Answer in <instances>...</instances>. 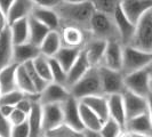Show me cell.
I'll use <instances>...</instances> for the list:
<instances>
[{"label": "cell", "instance_id": "7c38bea8", "mask_svg": "<svg viewBox=\"0 0 152 137\" xmlns=\"http://www.w3.org/2000/svg\"><path fill=\"white\" fill-rule=\"evenodd\" d=\"M64 122L62 103L42 104V130L45 133L54 129ZM42 135V136H44Z\"/></svg>", "mask_w": 152, "mask_h": 137}, {"label": "cell", "instance_id": "484cf974", "mask_svg": "<svg viewBox=\"0 0 152 137\" xmlns=\"http://www.w3.org/2000/svg\"><path fill=\"white\" fill-rule=\"evenodd\" d=\"M62 46L63 44H62L60 30H50L45 39L42 40V42L40 44L39 48H40V53L42 55H45L47 57H53Z\"/></svg>", "mask_w": 152, "mask_h": 137}, {"label": "cell", "instance_id": "9c48e42d", "mask_svg": "<svg viewBox=\"0 0 152 137\" xmlns=\"http://www.w3.org/2000/svg\"><path fill=\"white\" fill-rule=\"evenodd\" d=\"M63 107V115H64V123L70 126L72 129L77 130L78 133H84L85 126L79 112V99L73 97L72 95L65 102L62 103ZM84 136V134H83Z\"/></svg>", "mask_w": 152, "mask_h": 137}, {"label": "cell", "instance_id": "52a82bcc", "mask_svg": "<svg viewBox=\"0 0 152 137\" xmlns=\"http://www.w3.org/2000/svg\"><path fill=\"white\" fill-rule=\"evenodd\" d=\"M125 86L127 90L148 97V95L151 93V79L146 68H141L125 74Z\"/></svg>", "mask_w": 152, "mask_h": 137}, {"label": "cell", "instance_id": "60d3db41", "mask_svg": "<svg viewBox=\"0 0 152 137\" xmlns=\"http://www.w3.org/2000/svg\"><path fill=\"white\" fill-rule=\"evenodd\" d=\"M8 120H9V122H10L12 126L20 125V123H22V122L28 120V114L25 113V112H23L22 110H20V109L15 107V109L13 110V112L9 114Z\"/></svg>", "mask_w": 152, "mask_h": 137}, {"label": "cell", "instance_id": "d6a6232c", "mask_svg": "<svg viewBox=\"0 0 152 137\" xmlns=\"http://www.w3.org/2000/svg\"><path fill=\"white\" fill-rule=\"evenodd\" d=\"M124 131L125 129L121 125L118 121H115L113 118L109 117L103 122L99 134H101V137H120L122 136Z\"/></svg>", "mask_w": 152, "mask_h": 137}, {"label": "cell", "instance_id": "ee69618b", "mask_svg": "<svg viewBox=\"0 0 152 137\" xmlns=\"http://www.w3.org/2000/svg\"><path fill=\"white\" fill-rule=\"evenodd\" d=\"M8 25V20H7V14L4 12V9L0 7V32L5 30Z\"/></svg>", "mask_w": 152, "mask_h": 137}, {"label": "cell", "instance_id": "7bdbcfd3", "mask_svg": "<svg viewBox=\"0 0 152 137\" xmlns=\"http://www.w3.org/2000/svg\"><path fill=\"white\" fill-rule=\"evenodd\" d=\"M36 6L40 7H47V8H55L60 2L63 0H32Z\"/></svg>", "mask_w": 152, "mask_h": 137}, {"label": "cell", "instance_id": "d590c367", "mask_svg": "<svg viewBox=\"0 0 152 137\" xmlns=\"http://www.w3.org/2000/svg\"><path fill=\"white\" fill-rule=\"evenodd\" d=\"M44 136L47 137H84L81 133H78L77 130L72 129L66 123H61L60 126L55 127L54 129L45 133Z\"/></svg>", "mask_w": 152, "mask_h": 137}, {"label": "cell", "instance_id": "7dc6e473", "mask_svg": "<svg viewBox=\"0 0 152 137\" xmlns=\"http://www.w3.org/2000/svg\"><path fill=\"white\" fill-rule=\"evenodd\" d=\"M148 104H149V110H148V112L150 114V118H151V120H152V91L148 95Z\"/></svg>", "mask_w": 152, "mask_h": 137}, {"label": "cell", "instance_id": "d4e9b609", "mask_svg": "<svg viewBox=\"0 0 152 137\" xmlns=\"http://www.w3.org/2000/svg\"><path fill=\"white\" fill-rule=\"evenodd\" d=\"M28 122L30 126V137H39L44 135L42 130V104L36 101L28 114Z\"/></svg>", "mask_w": 152, "mask_h": 137}, {"label": "cell", "instance_id": "83f0119b", "mask_svg": "<svg viewBox=\"0 0 152 137\" xmlns=\"http://www.w3.org/2000/svg\"><path fill=\"white\" fill-rule=\"evenodd\" d=\"M10 36L14 45L29 41V17L17 20L9 24Z\"/></svg>", "mask_w": 152, "mask_h": 137}, {"label": "cell", "instance_id": "2e32d148", "mask_svg": "<svg viewBox=\"0 0 152 137\" xmlns=\"http://www.w3.org/2000/svg\"><path fill=\"white\" fill-rule=\"evenodd\" d=\"M60 33L63 46L68 47H83L88 37L87 31L75 25H62Z\"/></svg>", "mask_w": 152, "mask_h": 137}, {"label": "cell", "instance_id": "e0dca14e", "mask_svg": "<svg viewBox=\"0 0 152 137\" xmlns=\"http://www.w3.org/2000/svg\"><path fill=\"white\" fill-rule=\"evenodd\" d=\"M113 18L115 25H117V29L119 31V36H120L122 45H129L130 40H132L133 36H134V32H135L136 24L130 22L127 18V16L124 14L120 6L117 8L115 12L113 13Z\"/></svg>", "mask_w": 152, "mask_h": 137}, {"label": "cell", "instance_id": "816d5d0a", "mask_svg": "<svg viewBox=\"0 0 152 137\" xmlns=\"http://www.w3.org/2000/svg\"><path fill=\"white\" fill-rule=\"evenodd\" d=\"M151 91H152V80H151Z\"/></svg>", "mask_w": 152, "mask_h": 137}, {"label": "cell", "instance_id": "f1b7e54d", "mask_svg": "<svg viewBox=\"0 0 152 137\" xmlns=\"http://www.w3.org/2000/svg\"><path fill=\"white\" fill-rule=\"evenodd\" d=\"M83 47H68V46H62L58 49V52L54 55L53 57H55L58 63L61 64L63 68L65 71H68L69 68H71V65L75 63L79 54L81 52Z\"/></svg>", "mask_w": 152, "mask_h": 137}, {"label": "cell", "instance_id": "7a4b0ae2", "mask_svg": "<svg viewBox=\"0 0 152 137\" xmlns=\"http://www.w3.org/2000/svg\"><path fill=\"white\" fill-rule=\"evenodd\" d=\"M88 36L102 39L105 41H112V40L121 41L120 36H119V31L117 29V25L114 22L113 15L99 13L96 10L91 20Z\"/></svg>", "mask_w": 152, "mask_h": 137}, {"label": "cell", "instance_id": "277c9868", "mask_svg": "<svg viewBox=\"0 0 152 137\" xmlns=\"http://www.w3.org/2000/svg\"><path fill=\"white\" fill-rule=\"evenodd\" d=\"M151 62L152 53L141 50L130 45L124 46L121 66V72L124 74H128L134 71L146 68Z\"/></svg>", "mask_w": 152, "mask_h": 137}, {"label": "cell", "instance_id": "f35d334b", "mask_svg": "<svg viewBox=\"0 0 152 137\" xmlns=\"http://www.w3.org/2000/svg\"><path fill=\"white\" fill-rule=\"evenodd\" d=\"M25 96V94L20 89H14V90L2 93L0 96V104H7L12 106H16V104Z\"/></svg>", "mask_w": 152, "mask_h": 137}, {"label": "cell", "instance_id": "1f68e13d", "mask_svg": "<svg viewBox=\"0 0 152 137\" xmlns=\"http://www.w3.org/2000/svg\"><path fill=\"white\" fill-rule=\"evenodd\" d=\"M49 31L50 29H48L45 24H42L33 16H29V41L32 44L40 46Z\"/></svg>", "mask_w": 152, "mask_h": 137}, {"label": "cell", "instance_id": "5b68a950", "mask_svg": "<svg viewBox=\"0 0 152 137\" xmlns=\"http://www.w3.org/2000/svg\"><path fill=\"white\" fill-rule=\"evenodd\" d=\"M130 46L152 53V9L146 12L136 23Z\"/></svg>", "mask_w": 152, "mask_h": 137}, {"label": "cell", "instance_id": "6da1fadb", "mask_svg": "<svg viewBox=\"0 0 152 137\" xmlns=\"http://www.w3.org/2000/svg\"><path fill=\"white\" fill-rule=\"evenodd\" d=\"M54 9L60 17L61 26L75 25L87 32L89 30L91 17L95 13V9L89 0L85 2H70L63 0Z\"/></svg>", "mask_w": 152, "mask_h": 137}, {"label": "cell", "instance_id": "8fae6325", "mask_svg": "<svg viewBox=\"0 0 152 137\" xmlns=\"http://www.w3.org/2000/svg\"><path fill=\"white\" fill-rule=\"evenodd\" d=\"M122 97H124V103H125L127 120L148 112V110H149L148 97L140 96V95L130 90H127V89L122 93Z\"/></svg>", "mask_w": 152, "mask_h": 137}, {"label": "cell", "instance_id": "4dcf8cb0", "mask_svg": "<svg viewBox=\"0 0 152 137\" xmlns=\"http://www.w3.org/2000/svg\"><path fill=\"white\" fill-rule=\"evenodd\" d=\"M16 84H17V88L21 91H23L25 95H38V94H40L37 91L26 68L23 64H18L17 70H16Z\"/></svg>", "mask_w": 152, "mask_h": 137}, {"label": "cell", "instance_id": "9a60e30c", "mask_svg": "<svg viewBox=\"0 0 152 137\" xmlns=\"http://www.w3.org/2000/svg\"><path fill=\"white\" fill-rule=\"evenodd\" d=\"M107 41L105 40L94 38L91 36L87 37V40L83 46V49L91 66H99L107 48Z\"/></svg>", "mask_w": 152, "mask_h": 137}, {"label": "cell", "instance_id": "4316f807", "mask_svg": "<svg viewBox=\"0 0 152 137\" xmlns=\"http://www.w3.org/2000/svg\"><path fill=\"white\" fill-rule=\"evenodd\" d=\"M79 112H80V118L84 123L85 129L99 133L103 125L102 119L88 105H86L83 101H79Z\"/></svg>", "mask_w": 152, "mask_h": 137}, {"label": "cell", "instance_id": "3957f363", "mask_svg": "<svg viewBox=\"0 0 152 137\" xmlns=\"http://www.w3.org/2000/svg\"><path fill=\"white\" fill-rule=\"evenodd\" d=\"M70 91L71 95L79 101L87 96L103 94L99 66H91L76 84L70 87Z\"/></svg>", "mask_w": 152, "mask_h": 137}, {"label": "cell", "instance_id": "f546056e", "mask_svg": "<svg viewBox=\"0 0 152 137\" xmlns=\"http://www.w3.org/2000/svg\"><path fill=\"white\" fill-rule=\"evenodd\" d=\"M18 64L12 63L8 66L0 70V87L2 93L18 89L16 84V70Z\"/></svg>", "mask_w": 152, "mask_h": 137}, {"label": "cell", "instance_id": "5bb4252c", "mask_svg": "<svg viewBox=\"0 0 152 137\" xmlns=\"http://www.w3.org/2000/svg\"><path fill=\"white\" fill-rule=\"evenodd\" d=\"M120 7L130 22L136 24L146 12L152 9V0H121Z\"/></svg>", "mask_w": 152, "mask_h": 137}, {"label": "cell", "instance_id": "836d02e7", "mask_svg": "<svg viewBox=\"0 0 152 137\" xmlns=\"http://www.w3.org/2000/svg\"><path fill=\"white\" fill-rule=\"evenodd\" d=\"M33 65L36 71L40 76L45 79L46 81H52V73H50V66H49V57L40 54L33 60Z\"/></svg>", "mask_w": 152, "mask_h": 137}, {"label": "cell", "instance_id": "e575fe53", "mask_svg": "<svg viewBox=\"0 0 152 137\" xmlns=\"http://www.w3.org/2000/svg\"><path fill=\"white\" fill-rule=\"evenodd\" d=\"M94 9L99 13L113 15L115 9L120 6L121 0H89Z\"/></svg>", "mask_w": 152, "mask_h": 137}, {"label": "cell", "instance_id": "7402d4cb", "mask_svg": "<svg viewBox=\"0 0 152 137\" xmlns=\"http://www.w3.org/2000/svg\"><path fill=\"white\" fill-rule=\"evenodd\" d=\"M34 2L32 0H14L12 6L7 12L8 24L15 22L17 20L29 17L34 8Z\"/></svg>", "mask_w": 152, "mask_h": 137}, {"label": "cell", "instance_id": "681fc988", "mask_svg": "<svg viewBox=\"0 0 152 137\" xmlns=\"http://www.w3.org/2000/svg\"><path fill=\"white\" fill-rule=\"evenodd\" d=\"M65 1H70V2H85L88 0H65Z\"/></svg>", "mask_w": 152, "mask_h": 137}, {"label": "cell", "instance_id": "8d00e7d4", "mask_svg": "<svg viewBox=\"0 0 152 137\" xmlns=\"http://www.w3.org/2000/svg\"><path fill=\"white\" fill-rule=\"evenodd\" d=\"M23 65H24L25 68H26V71H28V73H29V76H30L31 80H32V82H33V85H34V87H36L37 91H38V93H41V91L45 89V87L47 86L48 81H46L45 79H44V78L36 71L34 65H33V62L32 61L26 62V63H24Z\"/></svg>", "mask_w": 152, "mask_h": 137}, {"label": "cell", "instance_id": "f907efd6", "mask_svg": "<svg viewBox=\"0 0 152 137\" xmlns=\"http://www.w3.org/2000/svg\"><path fill=\"white\" fill-rule=\"evenodd\" d=\"M1 94H2V91H1V87H0V96H1Z\"/></svg>", "mask_w": 152, "mask_h": 137}, {"label": "cell", "instance_id": "30bf717a", "mask_svg": "<svg viewBox=\"0 0 152 137\" xmlns=\"http://www.w3.org/2000/svg\"><path fill=\"white\" fill-rule=\"evenodd\" d=\"M71 96V91L65 85L55 81H49L45 89L40 93L39 102L41 104L48 103H63Z\"/></svg>", "mask_w": 152, "mask_h": 137}, {"label": "cell", "instance_id": "b9f144b4", "mask_svg": "<svg viewBox=\"0 0 152 137\" xmlns=\"http://www.w3.org/2000/svg\"><path fill=\"white\" fill-rule=\"evenodd\" d=\"M12 125L7 117L0 112V137H10Z\"/></svg>", "mask_w": 152, "mask_h": 137}, {"label": "cell", "instance_id": "4fadbf2b", "mask_svg": "<svg viewBox=\"0 0 152 137\" xmlns=\"http://www.w3.org/2000/svg\"><path fill=\"white\" fill-rule=\"evenodd\" d=\"M122 53H124V45L121 44V41L119 40L107 41V48L99 66H105V68L121 71Z\"/></svg>", "mask_w": 152, "mask_h": 137}, {"label": "cell", "instance_id": "c3c4849f", "mask_svg": "<svg viewBox=\"0 0 152 137\" xmlns=\"http://www.w3.org/2000/svg\"><path fill=\"white\" fill-rule=\"evenodd\" d=\"M145 68H146V71H148V73H149V76H150V79L152 80V62Z\"/></svg>", "mask_w": 152, "mask_h": 137}, {"label": "cell", "instance_id": "ffe728a7", "mask_svg": "<svg viewBox=\"0 0 152 137\" xmlns=\"http://www.w3.org/2000/svg\"><path fill=\"white\" fill-rule=\"evenodd\" d=\"M40 54L39 46L32 44L31 41H25L18 45H14L13 58L16 64H24L29 61H33Z\"/></svg>", "mask_w": 152, "mask_h": 137}, {"label": "cell", "instance_id": "d6986e66", "mask_svg": "<svg viewBox=\"0 0 152 137\" xmlns=\"http://www.w3.org/2000/svg\"><path fill=\"white\" fill-rule=\"evenodd\" d=\"M14 42L12 40L9 25L0 32V70L14 63Z\"/></svg>", "mask_w": 152, "mask_h": 137}, {"label": "cell", "instance_id": "8992f818", "mask_svg": "<svg viewBox=\"0 0 152 137\" xmlns=\"http://www.w3.org/2000/svg\"><path fill=\"white\" fill-rule=\"evenodd\" d=\"M102 93L104 95L122 94L126 90L125 74L120 70H113L105 66H99Z\"/></svg>", "mask_w": 152, "mask_h": 137}, {"label": "cell", "instance_id": "ab89813d", "mask_svg": "<svg viewBox=\"0 0 152 137\" xmlns=\"http://www.w3.org/2000/svg\"><path fill=\"white\" fill-rule=\"evenodd\" d=\"M10 137H30V126L28 120L20 125L12 126Z\"/></svg>", "mask_w": 152, "mask_h": 137}, {"label": "cell", "instance_id": "ac0fdd59", "mask_svg": "<svg viewBox=\"0 0 152 137\" xmlns=\"http://www.w3.org/2000/svg\"><path fill=\"white\" fill-rule=\"evenodd\" d=\"M91 68V63L88 61L86 54H85L84 49H81V52L79 54L78 58H77L75 63L71 65V68L66 71V81H65V86L70 89V87L73 84H76L77 81L84 76L85 73Z\"/></svg>", "mask_w": 152, "mask_h": 137}, {"label": "cell", "instance_id": "603a6c76", "mask_svg": "<svg viewBox=\"0 0 152 137\" xmlns=\"http://www.w3.org/2000/svg\"><path fill=\"white\" fill-rule=\"evenodd\" d=\"M107 96V104H109V114L111 118H113L115 121H118L125 129L126 126V110L122 94H111Z\"/></svg>", "mask_w": 152, "mask_h": 137}, {"label": "cell", "instance_id": "bcb514c9", "mask_svg": "<svg viewBox=\"0 0 152 137\" xmlns=\"http://www.w3.org/2000/svg\"><path fill=\"white\" fill-rule=\"evenodd\" d=\"M14 2V0H0V7L4 9V12L7 14L8 9L12 6V4Z\"/></svg>", "mask_w": 152, "mask_h": 137}, {"label": "cell", "instance_id": "74e56055", "mask_svg": "<svg viewBox=\"0 0 152 137\" xmlns=\"http://www.w3.org/2000/svg\"><path fill=\"white\" fill-rule=\"evenodd\" d=\"M49 66H50V73H52V81L65 85L66 71L63 68V66L55 57H49Z\"/></svg>", "mask_w": 152, "mask_h": 137}, {"label": "cell", "instance_id": "ba28073f", "mask_svg": "<svg viewBox=\"0 0 152 137\" xmlns=\"http://www.w3.org/2000/svg\"><path fill=\"white\" fill-rule=\"evenodd\" d=\"M122 136L152 137V120L149 112L128 119Z\"/></svg>", "mask_w": 152, "mask_h": 137}, {"label": "cell", "instance_id": "f6af8a7d", "mask_svg": "<svg viewBox=\"0 0 152 137\" xmlns=\"http://www.w3.org/2000/svg\"><path fill=\"white\" fill-rule=\"evenodd\" d=\"M15 109V106L12 105H7V104H0V112L4 114L5 117H9V114L13 112V110Z\"/></svg>", "mask_w": 152, "mask_h": 137}, {"label": "cell", "instance_id": "cb8c5ba5", "mask_svg": "<svg viewBox=\"0 0 152 137\" xmlns=\"http://www.w3.org/2000/svg\"><path fill=\"white\" fill-rule=\"evenodd\" d=\"M83 101L86 105L91 107L95 113L99 115L104 122L107 118L110 117L109 114V104H107V96L104 94L99 95H93V96H87L85 98L80 99Z\"/></svg>", "mask_w": 152, "mask_h": 137}, {"label": "cell", "instance_id": "44dd1931", "mask_svg": "<svg viewBox=\"0 0 152 137\" xmlns=\"http://www.w3.org/2000/svg\"><path fill=\"white\" fill-rule=\"evenodd\" d=\"M31 16H33L34 18H37L42 24H45L50 30H60V28H61L60 17L54 8L34 6Z\"/></svg>", "mask_w": 152, "mask_h": 137}]
</instances>
